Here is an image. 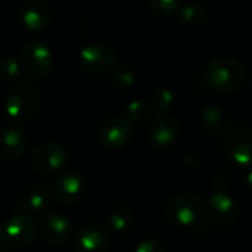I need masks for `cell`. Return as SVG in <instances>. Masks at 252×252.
<instances>
[{
  "mask_svg": "<svg viewBox=\"0 0 252 252\" xmlns=\"http://www.w3.org/2000/svg\"><path fill=\"white\" fill-rule=\"evenodd\" d=\"M41 102V90L30 80L15 83L6 97V114L18 123L30 121L35 117Z\"/></svg>",
  "mask_w": 252,
  "mask_h": 252,
  "instance_id": "1",
  "label": "cell"
},
{
  "mask_svg": "<svg viewBox=\"0 0 252 252\" xmlns=\"http://www.w3.org/2000/svg\"><path fill=\"white\" fill-rule=\"evenodd\" d=\"M205 78L208 86L214 90L221 93H233L242 86L245 71L244 66L233 58H217L208 65Z\"/></svg>",
  "mask_w": 252,
  "mask_h": 252,
  "instance_id": "2",
  "label": "cell"
},
{
  "mask_svg": "<svg viewBox=\"0 0 252 252\" xmlns=\"http://www.w3.org/2000/svg\"><path fill=\"white\" fill-rule=\"evenodd\" d=\"M37 235V224L34 217L16 214L0 226V245L7 250H18L28 245Z\"/></svg>",
  "mask_w": 252,
  "mask_h": 252,
  "instance_id": "3",
  "label": "cell"
},
{
  "mask_svg": "<svg viewBox=\"0 0 252 252\" xmlns=\"http://www.w3.org/2000/svg\"><path fill=\"white\" fill-rule=\"evenodd\" d=\"M19 62L24 75L31 80H40L50 72L53 56L47 46L38 41H27L21 49Z\"/></svg>",
  "mask_w": 252,
  "mask_h": 252,
  "instance_id": "4",
  "label": "cell"
},
{
  "mask_svg": "<svg viewBox=\"0 0 252 252\" xmlns=\"http://www.w3.org/2000/svg\"><path fill=\"white\" fill-rule=\"evenodd\" d=\"M204 214V204L199 198H196L192 193H180L170 199L167 205V216L168 219L186 229L196 227L198 223H201Z\"/></svg>",
  "mask_w": 252,
  "mask_h": 252,
  "instance_id": "5",
  "label": "cell"
},
{
  "mask_svg": "<svg viewBox=\"0 0 252 252\" xmlns=\"http://www.w3.org/2000/svg\"><path fill=\"white\" fill-rule=\"evenodd\" d=\"M66 161H68V154L65 148L56 142H47L37 146L30 158L31 165L38 173H44V174H50L62 170Z\"/></svg>",
  "mask_w": 252,
  "mask_h": 252,
  "instance_id": "6",
  "label": "cell"
},
{
  "mask_svg": "<svg viewBox=\"0 0 252 252\" xmlns=\"http://www.w3.org/2000/svg\"><path fill=\"white\" fill-rule=\"evenodd\" d=\"M115 52L106 44H89L80 52L81 66L92 74H106L115 68Z\"/></svg>",
  "mask_w": 252,
  "mask_h": 252,
  "instance_id": "7",
  "label": "cell"
},
{
  "mask_svg": "<svg viewBox=\"0 0 252 252\" xmlns=\"http://www.w3.org/2000/svg\"><path fill=\"white\" fill-rule=\"evenodd\" d=\"M131 137V124L127 118L112 117L105 121L100 130V142L108 149H121Z\"/></svg>",
  "mask_w": 252,
  "mask_h": 252,
  "instance_id": "8",
  "label": "cell"
},
{
  "mask_svg": "<svg viewBox=\"0 0 252 252\" xmlns=\"http://www.w3.org/2000/svg\"><path fill=\"white\" fill-rule=\"evenodd\" d=\"M226 148L230 158L244 167L252 165V131L248 128H235L226 137Z\"/></svg>",
  "mask_w": 252,
  "mask_h": 252,
  "instance_id": "9",
  "label": "cell"
},
{
  "mask_svg": "<svg viewBox=\"0 0 252 252\" xmlns=\"http://www.w3.org/2000/svg\"><path fill=\"white\" fill-rule=\"evenodd\" d=\"M207 210L210 217L220 226H227L235 223L239 216L238 204L230 195L224 192L213 193L207 202Z\"/></svg>",
  "mask_w": 252,
  "mask_h": 252,
  "instance_id": "10",
  "label": "cell"
},
{
  "mask_svg": "<svg viewBox=\"0 0 252 252\" xmlns=\"http://www.w3.org/2000/svg\"><path fill=\"white\" fill-rule=\"evenodd\" d=\"M52 204V192L46 185L32 186L18 202V213L30 217L44 214Z\"/></svg>",
  "mask_w": 252,
  "mask_h": 252,
  "instance_id": "11",
  "label": "cell"
},
{
  "mask_svg": "<svg viewBox=\"0 0 252 252\" xmlns=\"http://www.w3.org/2000/svg\"><path fill=\"white\" fill-rule=\"evenodd\" d=\"M149 139L155 146L168 148L176 143L180 134L179 121L170 115H159L149 126Z\"/></svg>",
  "mask_w": 252,
  "mask_h": 252,
  "instance_id": "12",
  "label": "cell"
},
{
  "mask_svg": "<svg viewBox=\"0 0 252 252\" xmlns=\"http://www.w3.org/2000/svg\"><path fill=\"white\" fill-rule=\"evenodd\" d=\"M109 247V233L100 226L90 224L78 232L75 239L77 252H105Z\"/></svg>",
  "mask_w": 252,
  "mask_h": 252,
  "instance_id": "13",
  "label": "cell"
},
{
  "mask_svg": "<svg viewBox=\"0 0 252 252\" xmlns=\"http://www.w3.org/2000/svg\"><path fill=\"white\" fill-rule=\"evenodd\" d=\"M84 193V182L75 173H63L55 183V196L59 202L71 205L78 202Z\"/></svg>",
  "mask_w": 252,
  "mask_h": 252,
  "instance_id": "14",
  "label": "cell"
},
{
  "mask_svg": "<svg viewBox=\"0 0 252 252\" xmlns=\"http://www.w3.org/2000/svg\"><path fill=\"white\" fill-rule=\"evenodd\" d=\"M40 230L52 244H65L72 236L71 221L61 214H47L41 219Z\"/></svg>",
  "mask_w": 252,
  "mask_h": 252,
  "instance_id": "15",
  "label": "cell"
},
{
  "mask_svg": "<svg viewBox=\"0 0 252 252\" xmlns=\"http://www.w3.org/2000/svg\"><path fill=\"white\" fill-rule=\"evenodd\" d=\"M27 146V136L18 127H4L0 130V157L4 159H18Z\"/></svg>",
  "mask_w": 252,
  "mask_h": 252,
  "instance_id": "16",
  "label": "cell"
},
{
  "mask_svg": "<svg viewBox=\"0 0 252 252\" xmlns=\"http://www.w3.org/2000/svg\"><path fill=\"white\" fill-rule=\"evenodd\" d=\"M21 21L28 30H43L50 22V10L47 4L40 0L27 1L21 9Z\"/></svg>",
  "mask_w": 252,
  "mask_h": 252,
  "instance_id": "17",
  "label": "cell"
},
{
  "mask_svg": "<svg viewBox=\"0 0 252 252\" xmlns=\"http://www.w3.org/2000/svg\"><path fill=\"white\" fill-rule=\"evenodd\" d=\"M202 121L207 131L211 134H221L229 124L227 115L217 106H208L202 114Z\"/></svg>",
  "mask_w": 252,
  "mask_h": 252,
  "instance_id": "18",
  "label": "cell"
},
{
  "mask_svg": "<svg viewBox=\"0 0 252 252\" xmlns=\"http://www.w3.org/2000/svg\"><path fill=\"white\" fill-rule=\"evenodd\" d=\"M133 223H134V217L131 211L127 208L115 210L108 219V226L115 233H127L133 227Z\"/></svg>",
  "mask_w": 252,
  "mask_h": 252,
  "instance_id": "19",
  "label": "cell"
},
{
  "mask_svg": "<svg viewBox=\"0 0 252 252\" xmlns=\"http://www.w3.org/2000/svg\"><path fill=\"white\" fill-rule=\"evenodd\" d=\"M180 18L188 25H201L207 19V9L198 3H188L180 9Z\"/></svg>",
  "mask_w": 252,
  "mask_h": 252,
  "instance_id": "20",
  "label": "cell"
},
{
  "mask_svg": "<svg viewBox=\"0 0 252 252\" xmlns=\"http://www.w3.org/2000/svg\"><path fill=\"white\" fill-rule=\"evenodd\" d=\"M152 115V108L143 100H133L127 106V120L134 124L146 123Z\"/></svg>",
  "mask_w": 252,
  "mask_h": 252,
  "instance_id": "21",
  "label": "cell"
},
{
  "mask_svg": "<svg viewBox=\"0 0 252 252\" xmlns=\"http://www.w3.org/2000/svg\"><path fill=\"white\" fill-rule=\"evenodd\" d=\"M111 72H112V80L118 87L127 89V87H131L134 84L136 77H134V74H133V71L130 68L120 66V68H114Z\"/></svg>",
  "mask_w": 252,
  "mask_h": 252,
  "instance_id": "22",
  "label": "cell"
},
{
  "mask_svg": "<svg viewBox=\"0 0 252 252\" xmlns=\"http://www.w3.org/2000/svg\"><path fill=\"white\" fill-rule=\"evenodd\" d=\"M22 72L19 59L15 58H1L0 59V75L3 78H13Z\"/></svg>",
  "mask_w": 252,
  "mask_h": 252,
  "instance_id": "23",
  "label": "cell"
},
{
  "mask_svg": "<svg viewBox=\"0 0 252 252\" xmlns=\"http://www.w3.org/2000/svg\"><path fill=\"white\" fill-rule=\"evenodd\" d=\"M174 103V96L170 90L167 89H161L158 92L154 93L152 96V105L158 109V111H167L173 106Z\"/></svg>",
  "mask_w": 252,
  "mask_h": 252,
  "instance_id": "24",
  "label": "cell"
},
{
  "mask_svg": "<svg viewBox=\"0 0 252 252\" xmlns=\"http://www.w3.org/2000/svg\"><path fill=\"white\" fill-rule=\"evenodd\" d=\"M155 12L161 15H171L179 9V0H149Z\"/></svg>",
  "mask_w": 252,
  "mask_h": 252,
  "instance_id": "25",
  "label": "cell"
},
{
  "mask_svg": "<svg viewBox=\"0 0 252 252\" xmlns=\"http://www.w3.org/2000/svg\"><path fill=\"white\" fill-rule=\"evenodd\" d=\"M134 252H165L162 244L155 239H145L137 244L134 248Z\"/></svg>",
  "mask_w": 252,
  "mask_h": 252,
  "instance_id": "26",
  "label": "cell"
},
{
  "mask_svg": "<svg viewBox=\"0 0 252 252\" xmlns=\"http://www.w3.org/2000/svg\"><path fill=\"white\" fill-rule=\"evenodd\" d=\"M247 186H248L250 190H252V170L248 173V176H247Z\"/></svg>",
  "mask_w": 252,
  "mask_h": 252,
  "instance_id": "27",
  "label": "cell"
}]
</instances>
